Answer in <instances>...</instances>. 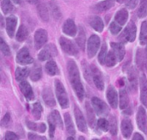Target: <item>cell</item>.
I'll return each instance as SVG.
<instances>
[{
  "label": "cell",
  "mask_w": 147,
  "mask_h": 140,
  "mask_svg": "<svg viewBox=\"0 0 147 140\" xmlns=\"http://www.w3.org/2000/svg\"><path fill=\"white\" fill-rule=\"evenodd\" d=\"M99 47H100V38L96 34L91 35L88 40V45H87V52L89 58H93L96 54Z\"/></svg>",
  "instance_id": "obj_3"
},
{
  "label": "cell",
  "mask_w": 147,
  "mask_h": 140,
  "mask_svg": "<svg viewBox=\"0 0 147 140\" xmlns=\"http://www.w3.org/2000/svg\"><path fill=\"white\" fill-rule=\"evenodd\" d=\"M28 139H46V138H44V137H40L38 135L32 134V133L28 134Z\"/></svg>",
  "instance_id": "obj_52"
},
{
  "label": "cell",
  "mask_w": 147,
  "mask_h": 140,
  "mask_svg": "<svg viewBox=\"0 0 147 140\" xmlns=\"http://www.w3.org/2000/svg\"><path fill=\"white\" fill-rule=\"evenodd\" d=\"M136 62L137 65L140 70H145L147 67V53L145 52L142 49L137 51L136 55Z\"/></svg>",
  "instance_id": "obj_18"
},
{
  "label": "cell",
  "mask_w": 147,
  "mask_h": 140,
  "mask_svg": "<svg viewBox=\"0 0 147 140\" xmlns=\"http://www.w3.org/2000/svg\"><path fill=\"white\" fill-rule=\"evenodd\" d=\"M59 45H60L61 48L63 49V51L69 55H77L78 52L75 45L70 40H68L65 37H60Z\"/></svg>",
  "instance_id": "obj_6"
},
{
  "label": "cell",
  "mask_w": 147,
  "mask_h": 140,
  "mask_svg": "<svg viewBox=\"0 0 147 140\" xmlns=\"http://www.w3.org/2000/svg\"><path fill=\"white\" fill-rule=\"evenodd\" d=\"M116 1H118L119 3H124V2L127 1V0H116Z\"/></svg>",
  "instance_id": "obj_56"
},
{
  "label": "cell",
  "mask_w": 147,
  "mask_h": 140,
  "mask_svg": "<svg viewBox=\"0 0 147 140\" xmlns=\"http://www.w3.org/2000/svg\"><path fill=\"white\" fill-rule=\"evenodd\" d=\"M146 53H147V42H146Z\"/></svg>",
  "instance_id": "obj_58"
},
{
  "label": "cell",
  "mask_w": 147,
  "mask_h": 140,
  "mask_svg": "<svg viewBox=\"0 0 147 140\" xmlns=\"http://www.w3.org/2000/svg\"><path fill=\"white\" fill-rule=\"evenodd\" d=\"M136 25L131 22L128 23V25L126 27L124 32L122 33L121 38L123 39V40H125L126 41H129V42H133L134 41L135 38H136Z\"/></svg>",
  "instance_id": "obj_7"
},
{
  "label": "cell",
  "mask_w": 147,
  "mask_h": 140,
  "mask_svg": "<svg viewBox=\"0 0 147 140\" xmlns=\"http://www.w3.org/2000/svg\"><path fill=\"white\" fill-rule=\"evenodd\" d=\"M141 1H147V0H141Z\"/></svg>",
  "instance_id": "obj_59"
},
{
  "label": "cell",
  "mask_w": 147,
  "mask_h": 140,
  "mask_svg": "<svg viewBox=\"0 0 147 140\" xmlns=\"http://www.w3.org/2000/svg\"><path fill=\"white\" fill-rule=\"evenodd\" d=\"M133 139L134 140H137V139L144 140V138L142 137V135H140V134H139V133H135V134H134V138H133Z\"/></svg>",
  "instance_id": "obj_53"
},
{
  "label": "cell",
  "mask_w": 147,
  "mask_h": 140,
  "mask_svg": "<svg viewBox=\"0 0 147 140\" xmlns=\"http://www.w3.org/2000/svg\"><path fill=\"white\" fill-rule=\"evenodd\" d=\"M16 61L21 65H29L33 62V59L27 47H22L16 55Z\"/></svg>",
  "instance_id": "obj_10"
},
{
  "label": "cell",
  "mask_w": 147,
  "mask_h": 140,
  "mask_svg": "<svg viewBox=\"0 0 147 140\" xmlns=\"http://www.w3.org/2000/svg\"><path fill=\"white\" fill-rule=\"evenodd\" d=\"M138 2H139V0H128L127 3V6L128 9H134L137 6Z\"/></svg>",
  "instance_id": "obj_50"
},
{
  "label": "cell",
  "mask_w": 147,
  "mask_h": 140,
  "mask_svg": "<svg viewBox=\"0 0 147 140\" xmlns=\"http://www.w3.org/2000/svg\"><path fill=\"white\" fill-rule=\"evenodd\" d=\"M29 74V70L28 68H20L18 67L16 70V78L18 82H22L23 81L28 75Z\"/></svg>",
  "instance_id": "obj_35"
},
{
  "label": "cell",
  "mask_w": 147,
  "mask_h": 140,
  "mask_svg": "<svg viewBox=\"0 0 147 140\" xmlns=\"http://www.w3.org/2000/svg\"><path fill=\"white\" fill-rule=\"evenodd\" d=\"M16 24H17V18L16 16L12 15L6 19V30H7V34L10 38L14 36Z\"/></svg>",
  "instance_id": "obj_19"
},
{
  "label": "cell",
  "mask_w": 147,
  "mask_h": 140,
  "mask_svg": "<svg viewBox=\"0 0 147 140\" xmlns=\"http://www.w3.org/2000/svg\"><path fill=\"white\" fill-rule=\"evenodd\" d=\"M55 125L53 124L52 122H49V130H50V137L53 138V133L55 131Z\"/></svg>",
  "instance_id": "obj_51"
},
{
  "label": "cell",
  "mask_w": 147,
  "mask_h": 140,
  "mask_svg": "<svg viewBox=\"0 0 147 140\" xmlns=\"http://www.w3.org/2000/svg\"><path fill=\"white\" fill-rule=\"evenodd\" d=\"M48 7L50 9V13H51L52 16L53 17V19H55L56 21H59L61 17V12H60V9H59L58 4L54 1H51L49 3Z\"/></svg>",
  "instance_id": "obj_27"
},
{
  "label": "cell",
  "mask_w": 147,
  "mask_h": 140,
  "mask_svg": "<svg viewBox=\"0 0 147 140\" xmlns=\"http://www.w3.org/2000/svg\"><path fill=\"white\" fill-rule=\"evenodd\" d=\"M115 1V0H104L102 2H100L96 5V9L98 11H106L114 6Z\"/></svg>",
  "instance_id": "obj_30"
},
{
  "label": "cell",
  "mask_w": 147,
  "mask_h": 140,
  "mask_svg": "<svg viewBox=\"0 0 147 140\" xmlns=\"http://www.w3.org/2000/svg\"><path fill=\"white\" fill-rule=\"evenodd\" d=\"M9 121H10V116H9V114H6L5 115H4V117L3 118V120H2V126L3 127H7V125H9Z\"/></svg>",
  "instance_id": "obj_49"
},
{
  "label": "cell",
  "mask_w": 147,
  "mask_h": 140,
  "mask_svg": "<svg viewBox=\"0 0 147 140\" xmlns=\"http://www.w3.org/2000/svg\"><path fill=\"white\" fill-rule=\"evenodd\" d=\"M85 109H86V114H87L89 125H90V127H94V126L96 124V115H95L93 108H91V106L90 105L89 102L85 103Z\"/></svg>",
  "instance_id": "obj_25"
},
{
  "label": "cell",
  "mask_w": 147,
  "mask_h": 140,
  "mask_svg": "<svg viewBox=\"0 0 147 140\" xmlns=\"http://www.w3.org/2000/svg\"><path fill=\"white\" fill-rule=\"evenodd\" d=\"M109 29H110V32L113 34H118L121 30V25L116 22H111L110 24V27H109Z\"/></svg>",
  "instance_id": "obj_47"
},
{
  "label": "cell",
  "mask_w": 147,
  "mask_h": 140,
  "mask_svg": "<svg viewBox=\"0 0 147 140\" xmlns=\"http://www.w3.org/2000/svg\"><path fill=\"white\" fill-rule=\"evenodd\" d=\"M138 16L140 18H144L147 15V1H141L140 6L138 9Z\"/></svg>",
  "instance_id": "obj_43"
},
{
  "label": "cell",
  "mask_w": 147,
  "mask_h": 140,
  "mask_svg": "<svg viewBox=\"0 0 147 140\" xmlns=\"http://www.w3.org/2000/svg\"><path fill=\"white\" fill-rule=\"evenodd\" d=\"M42 98L44 102L49 106V107H53L55 106V100L53 94L50 88H45L42 91Z\"/></svg>",
  "instance_id": "obj_20"
},
{
  "label": "cell",
  "mask_w": 147,
  "mask_h": 140,
  "mask_svg": "<svg viewBox=\"0 0 147 140\" xmlns=\"http://www.w3.org/2000/svg\"><path fill=\"white\" fill-rule=\"evenodd\" d=\"M128 82L130 85V90L133 92H135L138 88V75L134 67H131L128 71Z\"/></svg>",
  "instance_id": "obj_13"
},
{
  "label": "cell",
  "mask_w": 147,
  "mask_h": 140,
  "mask_svg": "<svg viewBox=\"0 0 147 140\" xmlns=\"http://www.w3.org/2000/svg\"><path fill=\"white\" fill-rule=\"evenodd\" d=\"M42 113V107L40 105V102H35L33 106V109H32V114L34 117L35 120H40V115Z\"/></svg>",
  "instance_id": "obj_40"
},
{
  "label": "cell",
  "mask_w": 147,
  "mask_h": 140,
  "mask_svg": "<svg viewBox=\"0 0 147 140\" xmlns=\"http://www.w3.org/2000/svg\"><path fill=\"white\" fill-rule=\"evenodd\" d=\"M27 127L30 129V130H33V131H39L40 133H44L46 131V125L44 123H41L40 125H37L34 122H31V121H28L27 120Z\"/></svg>",
  "instance_id": "obj_37"
},
{
  "label": "cell",
  "mask_w": 147,
  "mask_h": 140,
  "mask_svg": "<svg viewBox=\"0 0 147 140\" xmlns=\"http://www.w3.org/2000/svg\"><path fill=\"white\" fill-rule=\"evenodd\" d=\"M78 46L84 50L85 48V42H86V35H85V32L83 28H79V32L78 34V37H77V40H76Z\"/></svg>",
  "instance_id": "obj_33"
},
{
  "label": "cell",
  "mask_w": 147,
  "mask_h": 140,
  "mask_svg": "<svg viewBox=\"0 0 147 140\" xmlns=\"http://www.w3.org/2000/svg\"><path fill=\"white\" fill-rule=\"evenodd\" d=\"M41 68L39 65H36L35 67H34L33 71L30 73V78L32 81L36 82L38 81L40 77H41Z\"/></svg>",
  "instance_id": "obj_39"
},
{
  "label": "cell",
  "mask_w": 147,
  "mask_h": 140,
  "mask_svg": "<svg viewBox=\"0 0 147 140\" xmlns=\"http://www.w3.org/2000/svg\"><path fill=\"white\" fill-rule=\"evenodd\" d=\"M67 139H68V140H69V139H70V140H72V139H73V138H68Z\"/></svg>",
  "instance_id": "obj_57"
},
{
  "label": "cell",
  "mask_w": 147,
  "mask_h": 140,
  "mask_svg": "<svg viewBox=\"0 0 147 140\" xmlns=\"http://www.w3.org/2000/svg\"><path fill=\"white\" fill-rule=\"evenodd\" d=\"M12 1L16 4H21L22 3V0H12Z\"/></svg>",
  "instance_id": "obj_54"
},
{
  "label": "cell",
  "mask_w": 147,
  "mask_h": 140,
  "mask_svg": "<svg viewBox=\"0 0 147 140\" xmlns=\"http://www.w3.org/2000/svg\"><path fill=\"white\" fill-rule=\"evenodd\" d=\"M34 46H35V48L36 49H40L47 41V31L42 29V28L38 29L34 34Z\"/></svg>",
  "instance_id": "obj_8"
},
{
  "label": "cell",
  "mask_w": 147,
  "mask_h": 140,
  "mask_svg": "<svg viewBox=\"0 0 147 140\" xmlns=\"http://www.w3.org/2000/svg\"><path fill=\"white\" fill-rule=\"evenodd\" d=\"M49 122H52L53 124H54L56 127H58L59 128L62 129L63 128V123H62V120H61V116L59 114V113L57 110H53L49 116Z\"/></svg>",
  "instance_id": "obj_24"
},
{
  "label": "cell",
  "mask_w": 147,
  "mask_h": 140,
  "mask_svg": "<svg viewBox=\"0 0 147 140\" xmlns=\"http://www.w3.org/2000/svg\"><path fill=\"white\" fill-rule=\"evenodd\" d=\"M111 46H112V49H113L115 54L117 57L118 61H121L125 56V48H124L123 44L119 43V42H116V43L113 42V43H111Z\"/></svg>",
  "instance_id": "obj_22"
},
{
  "label": "cell",
  "mask_w": 147,
  "mask_h": 140,
  "mask_svg": "<svg viewBox=\"0 0 147 140\" xmlns=\"http://www.w3.org/2000/svg\"><path fill=\"white\" fill-rule=\"evenodd\" d=\"M28 3H32V4H34V3H36L37 2H38V0H27Z\"/></svg>",
  "instance_id": "obj_55"
},
{
  "label": "cell",
  "mask_w": 147,
  "mask_h": 140,
  "mask_svg": "<svg viewBox=\"0 0 147 140\" xmlns=\"http://www.w3.org/2000/svg\"><path fill=\"white\" fill-rule=\"evenodd\" d=\"M128 19V12L127 11V9H122L121 10H119L115 17V20L116 22H118L120 25H124L127 21Z\"/></svg>",
  "instance_id": "obj_26"
},
{
  "label": "cell",
  "mask_w": 147,
  "mask_h": 140,
  "mask_svg": "<svg viewBox=\"0 0 147 140\" xmlns=\"http://www.w3.org/2000/svg\"><path fill=\"white\" fill-rule=\"evenodd\" d=\"M28 36V31L27 28L24 25H22L19 28V29L17 31V34L16 35V40L19 41V42H22L27 39Z\"/></svg>",
  "instance_id": "obj_32"
},
{
  "label": "cell",
  "mask_w": 147,
  "mask_h": 140,
  "mask_svg": "<svg viewBox=\"0 0 147 140\" xmlns=\"http://www.w3.org/2000/svg\"><path fill=\"white\" fill-rule=\"evenodd\" d=\"M93 108L95 109V111L96 112V114L100 116H107L109 113V108L107 106V104L102 102L101 99L97 98V97H93L91 100Z\"/></svg>",
  "instance_id": "obj_5"
},
{
  "label": "cell",
  "mask_w": 147,
  "mask_h": 140,
  "mask_svg": "<svg viewBox=\"0 0 147 140\" xmlns=\"http://www.w3.org/2000/svg\"><path fill=\"white\" fill-rule=\"evenodd\" d=\"M89 22H90V25L92 27V28L97 32H102L104 28V23L102 18L97 15H94L90 17Z\"/></svg>",
  "instance_id": "obj_21"
},
{
  "label": "cell",
  "mask_w": 147,
  "mask_h": 140,
  "mask_svg": "<svg viewBox=\"0 0 147 140\" xmlns=\"http://www.w3.org/2000/svg\"><path fill=\"white\" fill-rule=\"evenodd\" d=\"M147 42V21L144 22L141 25L140 30V43L144 45Z\"/></svg>",
  "instance_id": "obj_42"
},
{
  "label": "cell",
  "mask_w": 147,
  "mask_h": 140,
  "mask_svg": "<svg viewBox=\"0 0 147 140\" xmlns=\"http://www.w3.org/2000/svg\"><path fill=\"white\" fill-rule=\"evenodd\" d=\"M63 32L69 36H75L77 34V27L71 19H68L63 25Z\"/></svg>",
  "instance_id": "obj_15"
},
{
  "label": "cell",
  "mask_w": 147,
  "mask_h": 140,
  "mask_svg": "<svg viewBox=\"0 0 147 140\" xmlns=\"http://www.w3.org/2000/svg\"><path fill=\"white\" fill-rule=\"evenodd\" d=\"M0 49L1 52H3V54H4L5 56H9L10 55V50L9 46L4 42V40L3 39L0 40Z\"/></svg>",
  "instance_id": "obj_46"
},
{
  "label": "cell",
  "mask_w": 147,
  "mask_h": 140,
  "mask_svg": "<svg viewBox=\"0 0 147 140\" xmlns=\"http://www.w3.org/2000/svg\"><path fill=\"white\" fill-rule=\"evenodd\" d=\"M106 57H107V46H106V44H103L102 48H101L100 53L98 55V60H99L101 65H104L105 64Z\"/></svg>",
  "instance_id": "obj_44"
},
{
  "label": "cell",
  "mask_w": 147,
  "mask_h": 140,
  "mask_svg": "<svg viewBox=\"0 0 147 140\" xmlns=\"http://www.w3.org/2000/svg\"><path fill=\"white\" fill-rule=\"evenodd\" d=\"M91 71H92L93 82H94L96 87L99 90H102L103 88H104V83H103V78H102L101 71L94 65L91 66Z\"/></svg>",
  "instance_id": "obj_12"
},
{
  "label": "cell",
  "mask_w": 147,
  "mask_h": 140,
  "mask_svg": "<svg viewBox=\"0 0 147 140\" xmlns=\"http://www.w3.org/2000/svg\"><path fill=\"white\" fill-rule=\"evenodd\" d=\"M65 127L67 130V133L71 135H75L76 132H75V128H74V125L71 120V117L69 114H65Z\"/></svg>",
  "instance_id": "obj_31"
},
{
  "label": "cell",
  "mask_w": 147,
  "mask_h": 140,
  "mask_svg": "<svg viewBox=\"0 0 147 140\" xmlns=\"http://www.w3.org/2000/svg\"><path fill=\"white\" fill-rule=\"evenodd\" d=\"M117 61H118V59H117V57L115 54L114 51H111V52H109L107 54L105 64H106V65L108 67H113V66H115L116 65Z\"/></svg>",
  "instance_id": "obj_36"
},
{
  "label": "cell",
  "mask_w": 147,
  "mask_h": 140,
  "mask_svg": "<svg viewBox=\"0 0 147 140\" xmlns=\"http://www.w3.org/2000/svg\"><path fill=\"white\" fill-rule=\"evenodd\" d=\"M67 69H68V74H69V78H70L71 86H72L74 91L76 92L78 98L80 101H83V99L84 97V89L81 83L80 74H79L78 65L74 60L71 59L68 61Z\"/></svg>",
  "instance_id": "obj_1"
},
{
  "label": "cell",
  "mask_w": 147,
  "mask_h": 140,
  "mask_svg": "<svg viewBox=\"0 0 147 140\" xmlns=\"http://www.w3.org/2000/svg\"><path fill=\"white\" fill-rule=\"evenodd\" d=\"M57 54H58V51L56 46L53 44H49L40 52L38 55V59L40 61H46L50 59L52 57L56 56Z\"/></svg>",
  "instance_id": "obj_4"
},
{
  "label": "cell",
  "mask_w": 147,
  "mask_h": 140,
  "mask_svg": "<svg viewBox=\"0 0 147 140\" xmlns=\"http://www.w3.org/2000/svg\"><path fill=\"white\" fill-rule=\"evenodd\" d=\"M54 84H55L56 96H57V98H58L60 107L62 108H67L69 107V100H68L67 94L65 92L64 85L61 83V82L59 80H56Z\"/></svg>",
  "instance_id": "obj_2"
},
{
  "label": "cell",
  "mask_w": 147,
  "mask_h": 140,
  "mask_svg": "<svg viewBox=\"0 0 147 140\" xmlns=\"http://www.w3.org/2000/svg\"><path fill=\"white\" fill-rule=\"evenodd\" d=\"M107 99L113 108H116L118 105V96L113 86H109L107 90Z\"/></svg>",
  "instance_id": "obj_14"
},
{
  "label": "cell",
  "mask_w": 147,
  "mask_h": 140,
  "mask_svg": "<svg viewBox=\"0 0 147 140\" xmlns=\"http://www.w3.org/2000/svg\"><path fill=\"white\" fill-rule=\"evenodd\" d=\"M129 104V98L125 89H121L120 90V108L121 109H126Z\"/></svg>",
  "instance_id": "obj_28"
},
{
  "label": "cell",
  "mask_w": 147,
  "mask_h": 140,
  "mask_svg": "<svg viewBox=\"0 0 147 140\" xmlns=\"http://www.w3.org/2000/svg\"><path fill=\"white\" fill-rule=\"evenodd\" d=\"M1 8L4 14H9L13 10V5L10 2V0H2L1 3Z\"/></svg>",
  "instance_id": "obj_41"
},
{
  "label": "cell",
  "mask_w": 147,
  "mask_h": 140,
  "mask_svg": "<svg viewBox=\"0 0 147 140\" xmlns=\"http://www.w3.org/2000/svg\"><path fill=\"white\" fill-rule=\"evenodd\" d=\"M109 130H110V133L113 136H115L118 133L117 120L114 115L109 116Z\"/></svg>",
  "instance_id": "obj_38"
},
{
  "label": "cell",
  "mask_w": 147,
  "mask_h": 140,
  "mask_svg": "<svg viewBox=\"0 0 147 140\" xmlns=\"http://www.w3.org/2000/svg\"><path fill=\"white\" fill-rule=\"evenodd\" d=\"M20 89H21L22 93L23 94V96H25V98L27 100H29L30 101V100L34 99L33 90H32L30 84L27 81L23 80V81L21 82V83H20Z\"/></svg>",
  "instance_id": "obj_17"
},
{
  "label": "cell",
  "mask_w": 147,
  "mask_h": 140,
  "mask_svg": "<svg viewBox=\"0 0 147 140\" xmlns=\"http://www.w3.org/2000/svg\"><path fill=\"white\" fill-rule=\"evenodd\" d=\"M97 127L102 132H107L109 129V122L106 119H100L97 122Z\"/></svg>",
  "instance_id": "obj_45"
},
{
  "label": "cell",
  "mask_w": 147,
  "mask_h": 140,
  "mask_svg": "<svg viewBox=\"0 0 147 140\" xmlns=\"http://www.w3.org/2000/svg\"><path fill=\"white\" fill-rule=\"evenodd\" d=\"M38 13L40 17L44 21V22H47L49 20V10L47 6L44 3H41L38 5Z\"/></svg>",
  "instance_id": "obj_29"
},
{
  "label": "cell",
  "mask_w": 147,
  "mask_h": 140,
  "mask_svg": "<svg viewBox=\"0 0 147 140\" xmlns=\"http://www.w3.org/2000/svg\"><path fill=\"white\" fill-rule=\"evenodd\" d=\"M4 139L7 140H16L18 139V137L15 133H13L11 132H7L6 134H5V138Z\"/></svg>",
  "instance_id": "obj_48"
},
{
  "label": "cell",
  "mask_w": 147,
  "mask_h": 140,
  "mask_svg": "<svg viewBox=\"0 0 147 140\" xmlns=\"http://www.w3.org/2000/svg\"><path fill=\"white\" fill-rule=\"evenodd\" d=\"M140 100L143 105L147 108V78L145 75L140 77Z\"/></svg>",
  "instance_id": "obj_16"
},
{
  "label": "cell",
  "mask_w": 147,
  "mask_h": 140,
  "mask_svg": "<svg viewBox=\"0 0 147 140\" xmlns=\"http://www.w3.org/2000/svg\"><path fill=\"white\" fill-rule=\"evenodd\" d=\"M46 71L50 76H55L59 73V69L56 63L53 60H50L46 65Z\"/></svg>",
  "instance_id": "obj_34"
},
{
  "label": "cell",
  "mask_w": 147,
  "mask_h": 140,
  "mask_svg": "<svg viewBox=\"0 0 147 140\" xmlns=\"http://www.w3.org/2000/svg\"><path fill=\"white\" fill-rule=\"evenodd\" d=\"M74 114H75L77 126H78L79 131L83 132V133H86L87 132V126H86L84 117L82 112L80 111V109L77 106L74 107Z\"/></svg>",
  "instance_id": "obj_11"
},
{
  "label": "cell",
  "mask_w": 147,
  "mask_h": 140,
  "mask_svg": "<svg viewBox=\"0 0 147 140\" xmlns=\"http://www.w3.org/2000/svg\"><path fill=\"white\" fill-rule=\"evenodd\" d=\"M121 132L122 134L125 138H129L133 133V125L130 120L128 119H125L122 120L121 123Z\"/></svg>",
  "instance_id": "obj_23"
},
{
  "label": "cell",
  "mask_w": 147,
  "mask_h": 140,
  "mask_svg": "<svg viewBox=\"0 0 147 140\" xmlns=\"http://www.w3.org/2000/svg\"><path fill=\"white\" fill-rule=\"evenodd\" d=\"M137 124L139 128L145 133H147V115L146 112L143 107H140L137 114Z\"/></svg>",
  "instance_id": "obj_9"
}]
</instances>
